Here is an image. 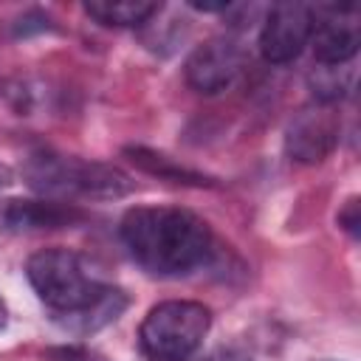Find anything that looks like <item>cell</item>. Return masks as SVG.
<instances>
[{
	"label": "cell",
	"mask_w": 361,
	"mask_h": 361,
	"mask_svg": "<svg viewBox=\"0 0 361 361\" xmlns=\"http://www.w3.org/2000/svg\"><path fill=\"white\" fill-rule=\"evenodd\" d=\"M313 56L316 65H350L358 54V8L355 6H322L316 8L313 25Z\"/></svg>",
	"instance_id": "52a82bcc"
},
{
	"label": "cell",
	"mask_w": 361,
	"mask_h": 361,
	"mask_svg": "<svg viewBox=\"0 0 361 361\" xmlns=\"http://www.w3.org/2000/svg\"><path fill=\"white\" fill-rule=\"evenodd\" d=\"M124 155H127L138 169H144V172H149V175H158L161 180L183 183V186H212V178H206V175H200V172H195V169H189V166H183V164H178V161H172L169 155L149 149V147H127Z\"/></svg>",
	"instance_id": "8fae6325"
},
{
	"label": "cell",
	"mask_w": 361,
	"mask_h": 361,
	"mask_svg": "<svg viewBox=\"0 0 361 361\" xmlns=\"http://www.w3.org/2000/svg\"><path fill=\"white\" fill-rule=\"evenodd\" d=\"M316 6L307 3H276L265 14L259 31V54L271 65L293 62L313 37Z\"/></svg>",
	"instance_id": "5b68a950"
},
{
	"label": "cell",
	"mask_w": 361,
	"mask_h": 361,
	"mask_svg": "<svg viewBox=\"0 0 361 361\" xmlns=\"http://www.w3.org/2000/svg\"><path fill=\"white\" fill-rule=\"evenodd\" d=\"M338 226L353 237H358V197H350L344 203V209L338 212Z\"/></svg>",
	"instance_id": "7c38bea8"
},
{
	"label": "cell",
	"mask_w": 361,
	"mask_h": 361,
	"mask_svg": "<svg viewBox=\"0 0 361 361\" xmlns=\"http://www.w3.org/2000/svg\"><path fill=\"white\" fill-rule=\"evenodd\" d=\"M338 133H341V118H338L336 107L324 104V102H313L310 107L299 110L293 116V121L288 124L285 149H288L290 161L319 164L336 149Z\"/></svg>",
	"instance_id": "8992f818"
},
{
	"label": "cell",
	"mask_w": 361,
	"mask_h": 361,
	"mask_svg": "<svg viewBox=\"0 0 361 361\" xmlns=\"http://www.w3.org/2000/svg\"><path fill=\"white\" fill-rule=\"evenodd\" d=\"M243 71V51L228 37H214L197 45L186 59V82L197 93H220L226 90Z\"/></svg>",
	"instance_id": "ba28073f"
},
{
	"label": "cell",
	"mask_w": 361,
	"mask_h": 361,
	"mask_svg": "<svg viewBox=\"0 0 361 361\" xmlns=\"http://www.w3.org/2000/svg\"><path fill=\"white\" fill-rule=\"evenodd\" d=\"M212 327V310L200 302L169 299L144 316L138 347L147 361H189Z\"/></svg>",
	"instance_id": "277c9868"
},
{
	"label": "cell",
	"mask_w": 361,
	"mask_h": 361,
	"mask_svg": "<svg viewBox=\"0 0 361 361\" xmlns=\"http://www.w3.org/2000/svg\"><path fill=\"white\" fill-rule=\"evenodd\" d=\"M6 322H8V307H6V302H3V296H0V330L6 327Z\"/></svg>",
	"instance_id": "5bb4252c"
},
{
	"label": "cell",
	"mask_w": 361,
	"mask_h": 361,
	"mask_svg": "<svg viewBox=\"0 0 361 361\" xmlns=\"http://www.w3.org/2000/svg\"><path fill=\"white\" fill-rule=\"evenodd\" d=\"M118 234L135 265L161 279L186 276L214 254L209 223L180 206H133L124 212Z\"/></svg>",
	"instance_id": "7a4b0ae2"
},
{
	"label": "cell",
	"mask_w": 361,
	"mask_h": 361,
	"mask_svg": "<svg viewBox=\"0 0 361 361\" xmlns=\"http://www.w3.org/2000/svg\"><path fill=\"white\" fill-rule=\"evenodd\" d=\"M25 276L51 319L76 336L107 327L127 307V293L73 248L54 245L31 254Z\"/></svg>",
	"instance_id": "6da1fadb"
},
{
	"label": "cell",
	"mask_w": 361,
	"mask_h": 361,
	"mask_svg": "<svg viewBox=\"0 0 361 361\" xmlns=\"http://www.w3.org/2000/svg\"><path fill=\"white\" fill-rule=\"evenodd\" d=\"M85 220V212L76 203L62 200H8L3 209V223L11 231H51V228H71Z\"/></svg>",
	"instance_id": "9c48e42d"
},
{
	"label": "cell",
	"mask_w": 361,
	"mask_h": 361,
	"mask_svg": "<svg viewBox=\"0 0 361 361\" xmlns=\"http://www.w3.org/2000/svg\"><path fill=\"white\" fill-rule=\"evenodd\" d=\"M8 183H11V169L6 164H0V189L8 186Z\"/></svg>",
	"instance_id": "4fadbf2b"
},
{
	"label": "cell",
	"mask_w": 361,
	"mask_h": 361,
	"mask_svg": "<svg viewBox=\"0 0 361 361\" xmlns=\"http://www.w3.org/2000/svg\"><path fill=\"white\" fill-rule=\"evenodd\" d=\"M28 186L51 200H116L133 192V178L113 164L85 161L76 155H62L39 149L25 161Z\"/></svg>",
	"instance_id": "3957f363"
},
{
	"label": "cell",
	"mask_w": 361,
	"mask_h": 361,
	"mask_svg": "<svg viewBox=\"0 0 361 361\" xmlns=\"http://www.w3.org/2000/svg\"><path fill=\"white\" fill-rule=\"evenodd\" d=\"M158 11L161 6L147 3V0H90L85 3L87 17H93L102 25H113V28H138L149 23Z\"/></svg>",
	"instance_id": "30bf717a"
}]
</instances>
